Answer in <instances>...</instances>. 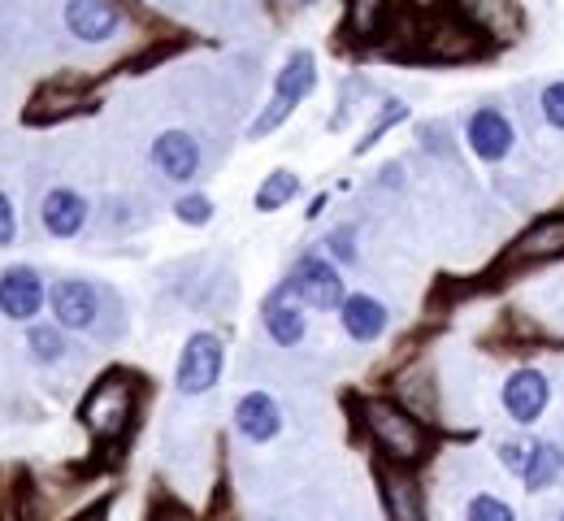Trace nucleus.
I'll list each match as a JSON object with an SVG mask.
<instances>
[{"instance_id": "1a4fd4ad", "label": "nucleus", "mask_w": 564, "mask_h": 521, "mask_svg": "<svg viewBox=\"0 0 564 521\" xmlns=\"http://www.w3.org/2000/svg\"><path fill=\"white\" fill-rule=\"evenodd\" d=\"M460 22H469L482 40L512 44L521 35V9L512 0H456Z\"/></svg>"}, {"instance_id": "a211bd4d", "label": "nucleus", "mask_w": 564, "mask_h": 521, "mask_svg": "<svg viewBox=\"0 0 564 521\" xmlns=\"http://www.w3.org/2000/svg\"><path fill=\"white\" fill-rule=\"evenodd\" d=\"M87 222V200L70 192V187H57V192H48L44 196V226H48V235H57V239H74L78 230Z\"/></svg>"}, {"instance_id": "2f4dec72", "label": "nucleus", "mask_w": 564, "mask_h": 521, "mask_svg": "<svg viewBox=\"0 0 564 521\" xmlns=\"http://www.w3.org/2000/svg\"><path fill=\"white\" fill-rule=\"evenodd\" d=\"M74 521H105L100 513H87V518H74Z\"/></svg>"}, {"instance_id": "cd10ccee", "label": "nucleus", "mask_w": 564, "mask_h": 521, "mask_svg": "<svg viewBox=\"0 0 564 521\" xmlns=\"http://www.w3.org/2000/svg\"><path fill=\"white\" fill-rule=\"evenodd\" d=\"M539 105H543V122H547L552 131H564V78L561 83H547V87H543Z\"/></svg>"}, {"instance_id": "39448f33", "label": "nucleus", "mask_w": 564, "mask_h": 521, "mask_svg": "<svg viewBox=\"0 0 564 521\" xmlns=\"http://www.w3.org/2000/svg\"><path fill=\"white\" fill-rule=\"evenodd\" d=\"M221 366H226V348H221V339L209 335V330H196V335L183 344V357H178L174 382H178L183 395H205V391L217 387Z\"/></svg>"}, {"instance_id": "393cba45", "label": "nucleus", "mask_w": 564, "mask_h": 521, "mask_svg": "<svg viewBox=\"0 0 564 521\" xmlns=\"http://www.w3.org/2000/svg\"><path fill=\"white\" fill-rule=\"evenodd\" d=\"M31 352L35 361H62L66 357V339L57 326H31Z\"/></svg>"}, {"instance_id": "6e6552de", "label": "nucleus", "mask_w": 564, "mask_h": 521, "mask_svg": "<svg viewBox=\"0 0 564 521\" xmlns=\"http://www.w3.org/2000/svg\"><path fill=\"white\" fill-rule=\"evenodd\" d=\"M465 144L478 161H503L512 144H517V131H512V118L495 105H482L478 113H469L465 122Z\"/></svg>"}, {"instance_id": "20e7f679", "label": "nucleus", "mask_w": 564, "mask_h": 521, "mask_svg": "<svg viewBox=\"0 0 564 521\" xmlns=\"http://www.w3.org/2000/svg\"><path fill=\"white\" fill-rule=\"evenodd\" d=\"M286 287L304 308H344V300H348L339 265L326 261V257H300L291 279H286Z\"/></svg>"}, {"instance_id": "423d86ee", "label": "nucleus", "mask_w": 564, "mask_h": 521, "mask_svg": "<svg viewBox=\"0 0 564 521\" xmlns=\"http://www.w3.org/2000/svg\"><path fill=\"white\" fill-rule=\"evenodd\" d=\"M499 400H503V413L517 426H534L547 413V404H552V382H547L543 370H512L503 378Z\"/></svg>"}, {"instance_id": "2eb2a0df", "label": "nucleus", "mask_w": 564, "mask_h": 521, "mask_svg": "<svg viewBox=\"0 0 564 521\" xmlns=\"http://www.w3.org/2000/svg\"><path fill=\"white\" fill-rule=\"evenodd\" d=\"M96 313H100V296H96L91 283L66 279V283L53 287V317H57V326H66V330H87V326L96 322Z\"/></svg>"}, {"instance_id": "7ed1b4c3", "label": "nucleus", "mask_w": 564, "mask_h": 521, "mask_svg": "<svg viewBox=\"0 0 564 521\" xmlns=\"http://www.w3.org/2000/svg\"><path fill=\"white\" fill-rule=\"evenodd\" d=\"M313 87H317V57H313L308 48H300V53L286 57V66H282L279 78H274V96H270V105L257 113V122L248 127V140H265L270 131H279L282 122L295 113V105H300Z\"/></svg>"}, {"instance_id": "c756f323", "label": "nucleus", "mask_w": 564, "mask_h": 521, "mask_svg": "<svg viewBox=\"0 0 564 521\" xmlns=\"http://www.w3.org/2000/svg\"><path fill=\"white\" fill-rule=\"evenodd\" d=\"M13 235H18V214H13L9 196L0 192V248H4V243H13Z\"/></svg>"}, {"instance_id": "bb28decb", "label": "nucleus", "mask_w": 564, "mask_h": 521, "mask_svg": "<svg viewBox=\"0 0 564 521\" xmlns=\"http://www.w3.org/2000/svg\"><path fill=\"white\" fill-rule=\"evenodd\" d=\"M530 452H534V444L530 439H503L499 444V465L508 469V474H525V465H530Z\"/></svg>"}, {"instance_id": "ddd939ff", "label": "nucleus", "mask_w": 564, "mask_h": 521, "mask_svg": "<svg viewBox=\"0 0 564 521\" xmlns=\"http://www.w3.org/2000/svg\"><path fill=\"white\" fill-rule=\"evenodd\" d=\"M152 165L170 178V183H187L200 170V144L187 131H161L152 140Z\"/></svg>"}, {"instance_id": "412c9836", "label": "nucleus", "mask_w": 564, "mask_h": 521, "mask_svg": "<svg viewBox=\"0 0 564 521\" xmlns=\"http://www.w3.org/2000/svg\"><path fill=\"white\" fill-rule=\"evenodd\" d=\"M387 13H391V0H348V26L360 40H373L387 26Z\"/></svg>"}, {"instance_id": "dca6fc26", "label": "nucleus", "mask_w": 564, "mask_h": 521, "mask_svg": "<svg viewBox=\"0 0 564 521\" xmlns=\"http://www.w3.org/2000/svg\"><path fill=\"white\" fill-rule=\"evenodd\" d=\"M265 330H270V339H274L279 348H295V344L304 339V330H308V322H304V304L291 296L286 283L265 300Z\"/></svg>"}, {"instance_id": "4be33fe9", "label": "nucleus", "mask_w": 564, "mask_h": 521, "mask_svg": "<svg viewBox=\"0 0 564 521\" xmlns=\"http://www.w3.org/2000/svg\"><path fill=\"white\" fill-rule=\"evenodd\" d=\"M35 105H48V113H44V118L53 122V118H70V113H78V109H87V96H83V91H74L70 83L62 78V83H48V87L35 96ZM44 118H40V122H44Z\"/></svg>"}, {"instance_id": "473e14b6", "label": "nucleus", "mask_w": 564, "mask_h": 521, "mask_svg": "<svg viewBox=\"0 0 564 521\" xmlns=\"http://www.w3.org/2000/svg\"><path fill=\"white\" fill-rule=\"evenodd\" d=\"M556 521H564V509H561V518H556Z\"/></svg>"}, {"instance_id": "f3484780", "label": "nucleus", "mask_w": 564, "mask_h": 521, "mask_svg": "<svg viewBox=\"0 0 564 521\" xmlns=\"http://www.w3.org/2000/svg\"><path fill=\"white\" fill-rule=\"evenodd\" d=\"M339 322H344V330H348V339L356 344H373V339H382V330H387V304L373 296H348L344 300V308H339Z\"/></svg>"}, {"instance_id": "9b49d317", "label": "nucleus", "mask_w": 564, "mask_h": 521, "mask_svg": "<svg viewBox=\"0 0 564 521\" xmlns=\"http://www.w3.org/2000/svg\"><path fill=\"white\" fill-rule=\"evenodd\" d=\"M44 279L31 265H13L0 274V313L13 322H31L44 308Z\"/></svg>"}, {"instance_id": "7c9ffc66", "label": "nucleus", "mask_w": 564, "mask_h": 521, "mask_svg": "<svg viewBox=\"0 0 564 521\" xmlns=\"http://www.w3.org/2000/svg\"><path fill=\"white\" fill-rule=\"evenodd\" d=\"M148 521H196V513H187L183 504H170V500H165V504L152 509V518Z\"/></svg>"}, {"instance_id": "9d476101", "label": "nucleus", "mask_w": 564, "mask_h": 521, "mask_svg": "<svg viewBox=\"0 0 564 521\" xmlns=\"http://www.w3.org/2000/svg\"><path fill=\"white\" fill-rule=\"evenodd\" d=\"M564 257V214H547L530 230L517 235V243L508 248V261L512 265H547V261H561Z\"/></svg>"}, {"instance_id": "aec40b11", "label": "nucleus", "mask_w": 564, "mask_h": 521, "mask_svg": "<svg viewBox=\"0 0 564 521\" xmlns=\"http://www.w3.org/2000/svg\"><path fill=\"white\" fill-rule=\"evenodd\" d=\"M300 196V174H291V170H270L265 174V183L257 187V214H279L282 205H291Z\"/></svg>"}, {"instance_id": "f03ea898", "label": "nucleus", "mask_w": 564, "mask_h": 521, "mask_svg": "<svg viewBox=\"0 0 564 521\" xmlns=\"http://www.w3.org/2000/svg\"><path fill=\"white\" fill-rule=\"evenodd\" d=\"M135 413H140V382L122 370L105 373L78 404V417L96 444L127 439V431L135 426Z\"/></svg>"}, {"instance_id": "a878e982", "label": "nucleus", "mask_w": 564, "mask_h": 521, "mask_svg": "<svg viewBox=\"0 0 564 521\" xmlns=\"http://www.w3.org/2000/svg\"><path fill=\"white\" fill-rule=\"evenodd\" d=\"M174 214H178V222H187V226H209L213 200L209 196H200V192H192V196H183V200L174 205Z\"/></svg>"}, {"instance_id": "f8f14e48", "label": "nucleus", "mask_w": 564, "mask_h": 521, "mask_svg": "<svg viewBox=\"0 0 564 521\" xmlns=\"http://www.w3.org/2000/svg\"><path fill=\"white\" fill-rule=\"evenodd\" d=\"M122 22L118 0H66V26L83 44H105Z\"/></svg>"}, {"instance_id": "0eeeda50", "label": "nucleus", "mask_w": 564, "mask_h": 521, "mask_svg": "<svg viewBox=\"0 0 564 521\" xmlns=\"http://www.w3.org/2000/svg\"><path fill=\"white\" fill-rule=\"evenodd\" d=\"M378 496H382L387 521H430L422 482L400 465H387V460L378 465Z\"/></svg>"}, {"instance_id": "c85d7f7f", "label": "nucleus", "mask_w": 564, "mask_h": 521, "mask_svg": "<svg viewBox=\"0 0 564 521\" xmlns=\"http://www.w3.org/2000/svg\"><path fill=\"white\" fill-rule=\"evenodd\" d=\"M356 230L352 226H339V230H330V252H335V261H356Z\"/></svg>"}, {"instance_id": "b1692460", "label": "nucleus", "mask_w": 564, "mask_h": 521, "mask_svg": "<svg viewBox=\"0 0 564 521\" xmlns=\"http://www.w3.org/2000/svg\"><path fill=\"white\" fill-rule=\"evenodd\" d=\"M465 521H517V509L508 500H499L491 491H478L469 504H465Z\"/></svg>"}, {"instance_id": "5701e85b", "label": "nucleus", "mask_w": 564, "mask_h": 521, "mask_svg": "<svg viewBox=\"0 0 564 521\" xmlns=\"http://www.w3.org/2000/svg\"><path fill=\"white\" fill-rule=\"evenodd\" d=\"M404 118H409V105H404V100H387V105H382V113L373 118V127L365 131V140H356L352 152H356V156H365V152L373 149V144H378V140H382L391 127H400Z\"/></svg>"}, {"instance_id": "4468645a", "label": "nucleus", "mask_w": 564, "mask_h": 521, "mask_svg": "<svg viewBox=\"0 0 564 521\" xmlns=\"http://www.w3.org/2000/svg\"><path fill=\"white\" fill-rule=\"evenodd\" d=\"M235 426H239V435L252 439V444L279 439V431H282L279 400H274L270 391H248V395L235 404Z\"/></svg>"}, {"instance_id": "6ab92c4d", "label": "nucleus", "mask_w": 564, "mask_h": 521, "mask_svg": "<svg viewBox=\"0 0 564 521\" xmlns=\"http://www.w3.org/2000/svg\"><path fill=\"white\" fill-rule=\"evenodd\" d=\"M564 478V447L552 444V439H539L534 452H530V465H525V474H521V482H525V491H552L556 482Z\"/></svg>"}, {"instance_id": "f257e3e1", "label": "nucleus", "mask_w": 564, "mask_h": 521, "mask_svg": "<svg viewBox=\"0 0 564 521\" xmlns=\"http://www.w3.org/2000/svg\"><path fill=\"white\" fill-rule=\"evenodd\" d=\"M360 422L369 431L373 447L382 452L387 465H400V469H413L430 456V431L417 413H409L404 404L395 400H365L360 404Z\"/></svg>"}]
</instances>
